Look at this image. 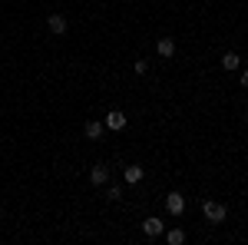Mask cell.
Listing matches in <instances>:
<instances>
[{"mask_svg":"<svg viewBox=\"0 0 248 245\" xmlns=\"http://www.w3.org/2000/svg\"><path fill=\"white\" fill-rule=\"evenodd\" d=\"M202 212H205V219H209L212 226H222V222H225V215H229V209L222 206V202H202Z\"/></svg>","mask_w":248,"mask_h":245,"instance_id":"obj_1","label":"cell"},{"mask_svg":"<svg viewBox=\"0 0 248 245\" xmlns=\"http://www.w3.org/2000/svg\"><path fill=\"white\" fill-rule=\"evenodd\" d=\"M166 212H169V215H182V212H186V196H182V192H169V196H166Z\"/></svg>","mask_w":248,"mask_h":245,"instance_id":"obj_2","label":"cell"},{"mask_svg":"<svg viewBox=\"0 0 248 245\" xmlns=\"http://www.w3.org/2000/svg\"><path fill=\"white\" fill-rule=\"evenodd\" d=\"M142 232H146L149 239H159V235L166 232V222H159V215H149V219L142 222Z\"/></svg>","mask_w":248,"mask_h":245,"instance_id":"obj_3","label":"cell"},{"mask_svg":"<svg viewBox=\"0 0 248 245\" xmlns=\"http://www.w3.org/2000/svg\"><path fill=\"white\" fill-rule=\"evenodd\" d=\"M155 53H159L162 60L175 57V40H172V37H159V40H155Z\"/></svg>","mask_w":248,"mask_h":245,"instance_id":"obj_4","label":"cell"},{"mask_svg":"<svg viewBox=\"0 0 248 245\" xmlns=\"http://www.w3.org/2000/svg\"><path fill=\"white\" fill-rule=\"evenodd\" d=\"M46 27H50L53 37H63V33H66V17H63V14H50V17H46Z\"/></svg>","mask_w":248,"mask_h":245,"instance_id":"obj_5","label":"cell"},{"mask_svg":"<svg viewBox=\"0 0 248 245\" xmlns=\"http://www.w3.org/2000/svg\"><path fill=\"white\" fill-rule=\"evenodd\" d=\"M106 130H126V113H119V110H113V113H106Z\"/></svg>","mask_w":248,"mask_h":245,"instance_id":"obj_6","label":"cell"},{"mask_svg":"<svg viewBox=\"0 0 248 245\" xmlns=\"http://www.w3.org/2000/svg\"><path fill=\"white\" fill-rule=\"evenodd\" d=\"M83 132H86V139H103V132H106V123H99V119H90V123L83 126Z\"/></svg>","mask_w":248,"mask_h":245,"instance_id":"obj_7","label":"cell"},{"mask_svg":"<svg viewBox=\"0 0 248 245\" xmlns=\"http://www.w3.org/2000/svg\"><path fill=\"white\" fill-rule=\"evenodd\" d=\"M90 182H93V186H106V182H109V169H106V166H93V169H90Z\"/></svg>","mask_w":248,"mask_h":245,"instance_id":"obj_8","label":"cell"},{"mask_svg":"<svg viewBox=\"0 0 248 245\" xmlns=\"http://www.w3.org/2000/svg\"><path fill=\"white\" fill-rule=\"evenodd\" d=\"M142 176H146V169H142V166H126V172H123V179H126L129 186L142 182Z\"/></svg>","mask_w":248,"mask_h":245,"instance_id":"obj_9","label":"cell"},{"mask_svg":"<svg viewBox=\"0 0 248 245\" xmlns=\"http://www.w3.org/2000/svg\"><path fill=\"white\" fill-rule=\"evenodd\" d=\"M222 70L235 73V70H238V53H225V57H222Z\"/></svg>","mask_w":248,"mask_h":245,"instance_id":"obj_10","label":"cell"},{"mask_svg":"<svg viewBox=\"0 0 248 245\" xmlns=\"http://www.w3.org/2000/svg\"><path fill=\"white\" fill-rule=\"evenodd\" d=\"M166 242L169 245H182L186 242V232H182V229H172V232H166Z\"/></svg>","mask_w":248,"mask_h":245,"instance_id":"obj_11","label":"cell"},{"mask_svg":"<svg viewBox=\"0 0 248 245\" xmlns=\"http://www.w3.org/2000/svg\"><path fill=\"white\" fill-rule=\"evenodd\" d=\"M106 199H109V202H119V199H123V189H119V186H109V189H106Z\"/></svg>","mask_w":248,"mask_h":245,"instance_id":"obj_12","label":"cell"},{"mask_svg":"<svg viewBox=\"0 0 248 245\" xmlns=\"http://www.w3.org/2000/svg\"><path fill=\"white\" fill-rule=\"evenodd\" d=\"M133 70H136V73H139V76H142V73H146V70H149V63H146V60H136V63H133Z\"/></svg>","mask_w":248,"mask_h":245,"instance_id":"obj_13","label":"cell"},{"mask_svg":"<svg viewBox=\"0 0 248 245\" xmlns=\"http://www.w3.org/2000/svg\"><path fill=\"white\" fill-rule=\"evenodd\" d=\"M242 86L248 90V70H242Z\"/></svg>","mask_w":248,"mask_h":245,"instance_id":"obj_14","label":"cell"}]
</instances>
